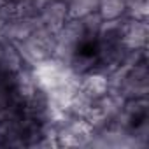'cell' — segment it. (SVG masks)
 <instances>
[{
    "mask_svg": "<svg viewBox=\"0 0 149 149\" xmlns=\"http://www.w3.org/2000/svg\"><path fill=\"white\" fill-rule=\"evenodd\" d=\"M128 4L130 0H98L97 14L102 18V21L121 19L128 11Z\"/></svg>",
    "mask_w": 149,
    "mask_h": 149,
    "instance_id": "obj_1",
    "label": "cell"
},
{
    "mask_svg": "<svg viewBox=\"0 0 149 149\" xmlns=\"http://www.w3.org/2000/svg\"><path fill=\"white\" fill-rule=\"evenodd\" d=\"M11 2H14V4H18V2H19V0H11Z\"/></svg>",
    "mask_w": 149,
    "mask_h": 149,
    "instance_id": "obj_2",
    "label": "cell"
}]
</instances>
